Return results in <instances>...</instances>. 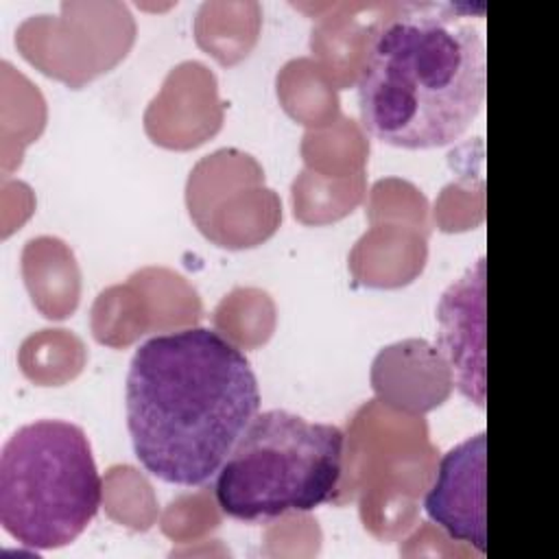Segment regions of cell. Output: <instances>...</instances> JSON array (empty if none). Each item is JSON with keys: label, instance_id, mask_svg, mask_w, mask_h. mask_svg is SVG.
Wrapping results in <instances>:
<instances>
[{"label": "cell", "instance_id": "1", "mask_svg": "<svg viewBox=\"0 0 559 559\" xmlns=\"http://www.w3.org/2000/svg\"><path fill=\"white\" fill-rule=\"evenodd\" d=\"M124 406L142 467L164 483L199 487L258 415L260 389L240 347L216 330L183 328L133 352Z\"/></svg>", "mask_w": 559, "mask_h": 559}, {"label": "cell", "instance_id": "2", "mask_svg": "<svg viewBox=\"0 0 559 559\" xmlns=\"http://www.w3.org/2000/svg\"><path fill=\"white\" fill-rule=\"evenodd\" d=\"M467 17L459 4L411 2L371 31L356 81L369 135L424 151L469 129L485 100L487 61Z\"/></svg>", "mask_w": 559, "mask_h": 559}, {"label": "cell", "instance_id": "3", "mask_svg": "<svg viewBox=\"0 0 559 559\" xmlns=\"http://www.w3.org/2000/svg\"><path fill=\"white\" fill-rule=\"evenodd\" d=\"M345 432L284 408L258 413L216 474L221 511L260 522L330 502L343 476Z\"/></svg>", "mask_w": 559, "mask_h": 559}, {"label": "cell", "instance_id": "4", "mask_svg": "<svg viewBox=\"0 0 559 559\" xmlns=\"http://www.w3.org/2000/svg\"><path fill=\"white\" fill-rule=\"evenodd\" d=\"M103 480L85 430L66 419L20 426L0 452V524L22 546L72 544L94 520Z\"/></svg>", "mask_w": 559, "mask_h": 559}, {"label": "cell", "instance_id": "5", "mask_svg": "<svg viewBox=\"0 0 559 559\" xmlns=\"http://www.w3.org/2000/svg\"><path fill=\"white\" fill-rule=\"evenodd\" d=\"M426 515L454 542L487 552V435L452 445L424 498Z\"/></svg>", "mask_w": 559, "mask_h": 559}, {"label": "cell", "instance_id": "6", "mask_svg": "<svg viewBox=\"0 0 559 559\" xmlns=\"http://www.w3.org/2000/svg\"><path fill=\"white\" fill-rule=\"evenodd\" d=\"M437 347L448 360L456 389L485 408V258L480 255L437 306Z\"/></svg>", "mask_w": 559, "mask_h": 559}]
</instances>
